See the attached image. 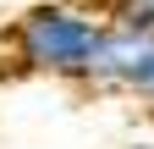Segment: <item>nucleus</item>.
Segmentation results:
<instances>
[{"instance_id":"1","label":"nucleus","mask_w":154,"mask_h":149,"mask_svg":"<svg viewBox=\"0 0 154 149\" xmlns=\"http://www.w3.org/2000/svg\"><path fill=\"white\" fill-rule=\"evenodd\" d=\"M105 22H110V17H94L83 6H72V0H38V6H28L11 22L6 44H11L17 72H28V78L83 83L94 50H99Z\"/></svg>"},{"instance_id":"2","label":"nucleus","mask_w":154,"mask_h":149,"mask_svg":"<svg viewBox=\"0 0 154 149\" xmlns=\"http://www.w3.org/2000/svg\"><path fill=\"white\" fill-rule=\"evenodd\" d=\"M149 50H154V33L127 28V22H105L99 50H94V61H88L83 88H127V78L138 72V61H143Z\"/></svg>"},{"instance_id":"3","label":"nucleus","mask_w":154,"mask_h":149,"mask_svg":"<svg viewBox=\"0 0 154 149\" xmlns=\"http://www.w3.org/2000/svg\"><path fill=\"white\" fill-rule=\"evenodd\" d=\"M105 17H110V22H127V28L154 33V0H110Z\"/></svg>"},{"instance_id":"4","label":"nucleus","mask_w":154,"mask_h":149,"mask_svg":"<svg viewBox=\"0 0 154 149\" xmlns=\"http://www.w3.org/2000/svg\"><path fill=\"white\" fill-rule=\"evenodd\" d=\"M121 94H138V100H149V105H154V50L138 61V72L127 78V88H121Z\"/></svg>"},{"instance_id":"5","label":"nucleus","mask_w":154,"mask_h":149,"mask_svg":"<svg viewBox=\"0 0 154 149\" xmlns=\"http://www.w3.org/2000/svg\"><path fill=\"white\" fill-rule=\"evenodd\" d=\"M127 149H154V138H138V144H127Z\"/></svg>"},{"instance_id":"6","label":"nucleus","mask_w":154,"mask_h":149,"mask_svg":"<svg viewBox=\"0 0 154 149\" xmlns=\"http://www.w3.org/2000/svg\"><path fill=\"white\" fill-rule=\"evenodd\" d=\"M149 110H154V105H149Z\"/></svg>"}]
</instances>
